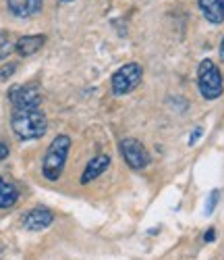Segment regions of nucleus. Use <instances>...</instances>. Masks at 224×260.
Segmentation results:
<instances>
[{
    "label": "nucleus",
    "mask_w": 224,
    "mask_h": 260,
    "mask_svg": "<svg viewBox=\"0 0 224 260\" xmlns=\"http://www.w3.org/2000/svg\"><path fill=\"white\" fill-rule=\"evenodd\" d=\"M13 132L19 140H38L46 134L48 121L40 108H23V111H15L11 117Z\"/></svg>",
    "instance_id": "nucleus-1"
},
{
    "label": "nucleus",
    "mask_w": 224,
    "mask_h": 260,
    "mask_svg": "<svg viewBox=\"0 0 224 260\" xmlns=\"http://www.w3.org/2000/svg\"><path fill=\"white\" fill-rule=\"evenodd\" d=\"M69 150H71V138L69 136H56L52 140V144L48 146L46 154H44V160H42V175L48 181L60 179L66 158H69Z\"/></svg>",
    "instance_id": "nucleus-2"
},
{
    "label": "nucleus",
    "mask_w": 224,
    "mask_h": 260,
    "mask_svg": "<svg viewBox=\"0 0 224 260\" xmlns=\"http://www.w3.org/2000/svg\"><path fill=\"white\" fill-rule=\"evenodd\" d=\"M197 85L199 92L206 100H216L222 96L224 92V83H222V75L216 67V62L210 58H204L197 67Z\"/></svg>",
    "instance_id": "nucleus-3"
},
{
    "label": "nucleus",
    "mask_w": 224,
    "mask_h": 260,
    "mask_svg": "<svg viewBox=\"0 0 224 260\" xmlns=\"http://www.w3.org/2000/svg\"><path fill=\"white\" fill-rule=\"evenodd\" d=\"M141 77H143V69L141 64L137 62H127L123 67L112 75L110 83H112V92L117 96H125L129 92H133L141 83Z\"/></svg>",
    "instance_id": "nucleus-4"
},
{
    "label": "nucleus",
    "mask_w": 224,
    "mask_h": 260,
    "mask_svg": "<svg viewBox=\"0 0 224 260\" xmlns=\"http://www.w3.org/2000/svg\"><path fill=\"white\" fill-rule=\"evenodd\" d=\"M121 154L125 158V162L131 167V169H143L147 167L150 162V154H147V150L143 148V144L135 138H125L121 144Z\"/></svg>",
    "instance_id": "nucleus-5"
},
{
    "label": "nucleus",
    "mask_w": 224,
    "mask_h": 260,
    "mask_svg": "<svg viewBox=\"0 0 224 260\" xmlns=\"http://www.w3.org/2000/svg\"><path fill=\"white\" fill-rule=\"evenodd\" d=\"M9 98L15 106V111H23V108H40L42 96L35 85H13L9 90Z\"/></svg>",
    "instance_id": "nucleus-6"
},
{
    "label": "nucleus",
    "mask_w": 224,
    "mask_h": 260,
    "mask_svg": "<svg viewBox=\"0 0 224 260\" xmlns=\"http://www.w3.org/2000/svg\"><path fill=\"white\" fill-rule=\"evenodd\" d=\"M52 221H54V214H52L48 208L38 206V208L29 210V212L23 216V227H25L27 231H42V229L50 227Z\"/></svg>",
    "instance_id": "nucleus-7"
},
{
    "label": "nucleus",
    "mask_w": 224,
    "mask_h": 260,
    "mask_svg": "<svg viewBox=\"0 0 224 260\" xmlns=\"http://www.w3.org/2000/svg\"><path fill=\"white\" fill-rule=\"evenodd\" d=\"M7 5H9V11L15 17L27 19V17H33L42 11L44 0H7Z\"/></svg>",
    "instance_id": "nucleus-8"
},
{
    "label": "nucleus",
    "mask_w": 224,
    "mask_h": 260,
    "mask_svg": "<svg viewBox=\"0 0 224 260\" xmlns=\"http://www.w3.org/2000/svg\"><path fill=\"white\" fill-rule=\"evenodd\" d=\"M46 44V36H23V38H19L15 42V50L19 56H31L35 54L38 50H42V46Z\"/></svg>",
    "instance_id": "nucleus-9"
},
{
    "label": "nucleus",
    "mask_w": 224,
    "mask_h": 260,
    "mask_svg": "<svg viewBox=\"0 0 224 260\" xmlns=\"http://www.w3.org/2000/svg\"><path fill=\"white\" fill-rule=\"evenodd\" d=\"M108 167H110V156H106V154H98V156H94L92 160L87 162V167H85V171H83L81 183H83V185L92 183L96 177L102 175V173H104Z\"/></svg>",
    "instance_id": "nucleus-10"
},
{
    "label": "nucleus",
    "mask_w": 224,
    "mask_h": 260,
    "mask_svg": "<svg viewBox=\"0 0 224 260\" xmlns=\"http://www.w3.org/2000/svg\"><path fill=\"white\" fill-rule=\"evenodd\" d=\"M199 11L201 15H204L210 23L218 25L224 21V11H222V5H220V0H199Z\"/></svg>",
    "instance_id": "nucleus-11"
},
{
    "label": "nucleus",
    "mask_w": 224,
    "mask_h": 260,
    "mask_svg": "<svg viewBox=\"0 0 224 260\" xmlns=\"http://www.w3.org/2000/svg\"><path fill=\"white\" fill-rule=\"evenodd\" d=\"M17 200H19L17 187L5 177H0V208H11L17 204Z\"/></svg>",
    "instance_id": "nucleus-12"
},
{
    "label": "nucleus",
    "mask_w": 224,
    "mask_h": 260,
    "mask_svg": "<svg viewBox=\"0 0 224 260\" xmlns=\"http://www.w3.org/2000/svg\"><path fill=\"white\" fill-rule=\"evenodd\" d=\"M218 198H220V191H218V189H214V191L210 193L208 202H206V214H212V212H214V206H216Z\"/></svg>",
    "instance_id": "nucleus-13"
},
{
    "label": "nucleus",
    "mask_w": 224,
    "mask_h": 260,
    "mask_svg": "<svg viewBox=\"0 0 224 260\" xmlns=\"http://www.w3.org/2000/svg\"><path fill=\"white\" fill-rule=\"evenodd\" d=\"M13 44H11V42H3V44H0V58H7L11 52H13Z\"/></svg>",
    "instance_id": "nucleus-14"
},
{
    "label": "nucleus",
    "mask_w": 224,
    "mask_h": 260,
    "mask_svg": "<svg viewBox=\"0 0 224 260\" xmlns=\"http://www.w3.org/2000/svg\"><path fill=\"white\" fill-rule=\"evenodd\" d=\"M17 69V64H7L5 69H0V79H9V75Z\"/></svg>",
    "instance_id": "nucleus-15"
},
{
    "label": "nucleus",
    "mask_w": 224,
    "mask_h": 260,
    "mask_svg": "<svg viewBox=\"0 0 224 260\" xmlns=\"http://www.w3.org/2000/svg\"><path fill=\"white\" fill-rule=\"evenodd\" d=\"M201 134H204V129H201V127H197L195 132L191 134V138H189V146H193V144H195V142L199 140V136H201Z\"/></svg>",
    "instance_id": "nucleus-16"
},
{
    "label": "nucleus",
    "mask_w": 224,
    "mask_h": 260,
    "mask_svg": "<svg viewBox=\"0 0 224 260\" xmlns=\"http://www.w3.org/2000/svg\"><path fill=\"white\" fill-rule=\"evenodd\" d=\"M7 156H9V146L0 142V160H5Z\"/></svg>",
    "instance_id": "nucleus-17"
},
{
    "label": "nucleus",
    "mask_w": 224,
    "mask_h": 260,
    "mask_svg": "<svg viewBox=\"0 0 224 260\" xmlns=\"http://www.w3.org/2000/svg\"><path fill=\"white\" fill-rule=\"evenodd\" d=\"M214 237H216V231H214V229H208L206 235H204V240H206V242H214Z\"/></svg>",
    "instance_id": "nucleus-18"
},
{
    "label": "nucleus",
    "mask_w": 224,
    "mask_h": 260,
    "mask_svg": "<svg viewBox=\"0 0 224 260\" xmlns=\"http://www.w3.org/2000/svg\"><path fill=\"white\" fill-rule=\"evenodd\" d=\"M220 60L224 62V38H222V44H220Z\"/></svg>",
    "instance_id": "nucleus-19"
},
{
    "label": "nucleus",
    "mask_w": 224,
    "mask_h": 260,
    "mask_svg": "<svg viewBox=\"0 0 224 260\" xmlns=\"http://www.w3.org/2000/svg\"><path fill=\"white\" fill-rule=\"evenodd\" d=\"M60 3H73V0H60Z\"/></svg>",
    "instance_id": "nucleus-20"
},
{
    "label": "nucleus",
    "mask_w": 224,
    "mask_h": 260,
    "mask_svg": "<svg viewBox=\"0 0 224 260\" xmlns=\"http://www.w3.org/2000/svg\"><path fill=\"white\" fill-rule=\"evenodd\" d=\"M220 5H222V11H224V0H220Z\"/></svg>",
    "instance_id": "nucleus-21"
}]
</instances>
